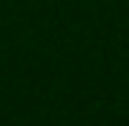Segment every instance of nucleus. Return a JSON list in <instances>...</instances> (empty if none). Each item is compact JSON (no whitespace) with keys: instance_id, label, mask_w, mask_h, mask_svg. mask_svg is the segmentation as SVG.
Wrapping results in <instances>:
<instances>
[]
</instances>
